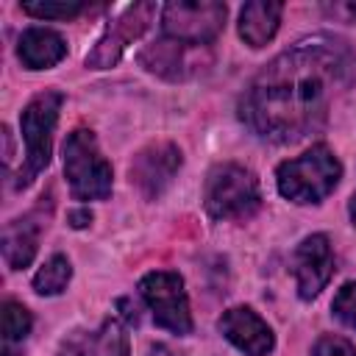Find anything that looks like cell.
<instances>
[{
  "mask_svg": "<svg viewBox=\"0 0 356 356\" xmlns=\"http://www.w3.org/2000/svg\"><path fill=\"white\" fill-rule=\"evenodd\" d=\"M225 3L217 0H172L161 6V33L184 44L206 47L225 28Z\"/></svg>",
  "mask_w": 356,
  "mask_h": 356,
  "instance_id": "8992f818",
  "label": "cell"
},
{
  "mask_svg": "<svg viewBox=\"0 0 356 356\" xmlns=\"http://www.w3.org/2000/svg\"><path fill=\"white\" fill-rule=\"evenodd\" d=\"M39 248V222L33 217L11 220L3 228V259L11 270H25Z\"/></svg>",
  "mask_w": 356,
  "mask_h": 356,
  "instance_id": "2e32d148",
  "label": "cell"
},
{
  "mask_svg": "<svg viewBox=\"0 0 356 356\" xmlns=\"http://www.w3.org/2000/svg\"><path fill=\"white\" fill-rule=\"evenodd\" d=\"M356 83V53L334 36H309L278 53L239 97V120L275 145L306 139Z\"/></svg>",
  "mask_w": 356,
  "mask_h": 356,
  "instance_id": "6da1fadb",
  "label": "cell"
},
{
  "mask_svg": "<svg viewBox=\"0 0 356 356\" xmlns=\"http://www.w3.org/2000/svg\"><path fill=\"white\" fill-rule=\"evenodd\" d=\"M64 178L75 200H106L111 195V164L89 128H75L64 142Z\"/></svg>",
  "mask_w": 356,
  "mask_h": 356,
  "instance_id": "5b68a950",
  "label": "cell"
},
{
  "mask_svg": "<svg viewBox=\"0 0 356 356\" xmlns=\"http://www.w3.org/2000/svg\"><path fill=\"white\" fill-rule=\"evenodd\" d=\"M348 214H350V222L356 225V192H353L350 200H348Z\"/></svg>",
  "mask_w": 356,
  "mask_h": 356,
  "instance_id": "cb8c5ba5",
  "label": "cell"
},
{
  "mask_svg": "<svg viewBox=\"0 0 356 356\" xmlns=\"http://www.w3.org/2000/svg\"><path fill=\"white\" fill-rule=\"evenodd\" d=\"M70 278H72V264H70V259L61 256V253H56V256H50V259L36 270V275H33V292H36V295H44V298L61 295V292L67 289Z\"/></svg>",
  "mask_w": 356,
  "mask_h": 356,
  "instance_id": "e0dca14e",
  "label": "cell"
},
{
  "mask_svg": "<svg viewBox=\"0 0 356 356\" xmlns=\"http://www.w3.org/2000/svg\"><path fill=\"white\" fill-rule=\"evenodd\" d=\"M156 11H159L156 3H134V6H128L120 17H114L106 25V31L97 39V44L92 47V53H86V67L89 70H108V67H114L122 58L125 47L134 44L150 28Z\"/></svg>",
  "mask_w": 356,
  "mask_h": 356,
  "instance_id": "ba28073f",
  "label": "cell"
},
{
  "mask_svg": "<svg viewBox=\"0 0 356 356\" xmlns=\"http://www.w3.org/2000/svg\"><path fill=\"white\" fill-rule=\"evenodd\" d=\"M181 161H184V159H181L178 145H172V142H167V139L150 142V145H145V147L134 156V161H131V170H128L131 184L142 192V197L156 200V197H161V192L172 184L175 172L181 170Z\"/></svg>",
  "mask_w": 356,
  "mask_h": 356,
  "instance_id": "9c48e42d",
  "label": "cell"
},
{
  "mask_svg": "<svg viewBox=\"0 0 356 356\" xmlns=\"http://www.w3.org/2000/svg\"><path fill=\"white\" fill-rule=\"evenodd\" d=\"M17 56L28 70H50L67 56V42L53 28H28L17 42Z\"/></svg>",
  "mask_w": 356,
  "mask_h": 356,
  "instance_id": "5bb4252c",
  "label": "cell"
},
{
  "mask_svg": "<svg viewBox=\"0 0 356 356\" xmlns=\"http://www.w3.org/2000/svg\"><path fill=\"white\" fill-rule=\"evenodd\" d=\"M92 222V211L89 209H75V211H70V225L72 228H86Z\"/></svg>",
  "mask_w": 356,
  "mask_h": 356,
  "instance_id": "603a6c76",
  "label": "cell"
},
{
  "mask_svg": "<svg viewBox=\"0 0 356 356\" xmlns=\"http://www.w3.org/2000/svg\"><path fill=\"white\" fill-rule=\"evenodd\" d=\"M323 8L342 22H356V3H334V6H323Z\"/></svg>",
  "mask_w": 356,
  "mask_h": 356,
  "instance_id": "7402d4cb",
  "label": "cell"
},
{
  "mask_svg": "<svg viewBox=\"0 0 356 356\" xmlns=\"http://www.w3.org/2000/svg\"><path fill=\"white\" fill-rule=\"evenodd\" d=\"M3 345H6V353H11V345H19L28 334H31V325H33V317L31 312L17 303V300H6L3 303Z\"/></svg>",
  "mask_w": 356,
  "mask_h": 356,
  "instance_id": "ac0fdd59",
  "label": "cell"
},
{
  "mask_svg": "<svg viewBox=\"0 0 356 356\" xmlns=\"http://www.w3.org/2000/svg\"><path fill=\"white\" fill-rule=\"evenodd\" d=\"M339 178H342V164H339L337 153L323 142L312 145L298 159L281 161L275 170V186H278L281 197H286L298 206L325 200L337 189Z\"/></svg>",
  "mask_w": 356,
  "mask_h": 356,
  "instance_id": "7a4b0ae2",
  "label": "cell"
},
{
  "mask_svg": "<svg viewBox=\"0 0 356 356\" xmlns=\"http://www.w3.org/2000/svg\"><path fill=\"white\" fill-rule=\"evenodd\" d=\"M142 300L147 303L153 323L172 334H189L192 331V312L189 298L184 289V278L172 270H153L139 278L136 284Z\"/></svg>",
  "mask_w": 356,
  "mask_h": 356,
  "instance_id": "52a82bcc",
  "label": "cell"
},
{
  "mask_svg": "<svg viewBox=\"0 0 356 356\" xmlns=\"http://www.w3.org/2000/svg\"><path fill=\"white\" fill-rule=\"evenodd\" d=\"M312 356H356V345L345 337L323 334V337H317V342L312 348Z\"/></svg>",
  "mask_w": 356,
  "mask_h": 356,
  "instance_id": "44dd1931",
  "label": "cell"
},
{
  "mask_svg": "<svg viewBox=\"0 0 356 356\" xmlns=\"http://www.w3.org/2000/svg\"><path fill=\"white\" fill-rule=\"evenodd\" d=\"M64 95L56 89H47L36 97L28 100V106L19 114V131H22V142H25V161L17 170L14 186L25 189L28 184H33V178L50 164V153H53V131L58 122V111H61Z\"/></svg>",
  "mask_w": 356,
  "mask_h": 356,
  "instance_id": "3957f363",
  "label": "cell"
},
{
  "mask_svg": "<svg viewBox=\"0 0 356 356\" xmlns=\"http://www.w3.org/2000/svg\"><path fill=\"white\" fill-rule=\"evenodd\" d=\"M56 356H131L128 334L122 323L103 320L97 328H81L72 331Z\"/></svg>",
  "mask_w": 356,
  "mask_h": 356,
  "instance_id": "4fadbf2b",
  "label": "cell"
},
{
  "mask_svg": "<svg viewBox=\"0 0 356 356\" xmlns=\"http://www.w3.org/2000/svg\"><path fill=\"white\" fill-rule=\"evenodd\" d=\"M203 206L211 220H245L256 214L261 206L256 175L234 161L211 167L203 184Z\"/></svg>",
  "mask_w": 356,
  "mask_h": 356,
  "instance_id": "277c9868",
  "label": "cell"
},
{
  "mask_svg": "<svg viewBox=\"0 0 356 356\" xmlns=\"http://www.w3.org/2000/svg\"><path fill=\"white\" fill-rule=\"evenodd\" d=\"M139 64H142L147 72L159 75V78L184 81V78L197 75L206 64H211V56H209L203 47L184 44V42H175V39H170V36H161V39H156L153 44L142 47Z\"/></svg>",
  "mask_w": 356,
  "mask_h": 356,
  "instance_id": "30bf717a",
  "label": "cell"
},
{
  "mask_svg": "<svg viewBox=\"0 0 356 356\" xmlns=\"http://www.w3.org/2000/svg\"><path fill=\"white\" fill-rule=\"evenodd\" d=\"M217 328L245 356H267L275 348L273 328L250 306H231L228 312H222Z\"/></svg>",
  "mask_w": 356,
  "mask_h": 356,
  "instance_id": "7c38bea8",
  "label": "cell"
},
{
  "mask_svg": "<svg viewBox=\"0 0 356 356\" xmlns=\"http://www.w3.org/2000/svg\"><path fill=\"white\" fill-rule=\"evenodd\" d=\"M281 14H284V3L278 0H250L242 6L239 11V36L245 44L250 47H264L278 25H281Z\"/></svg>",
  "mask_w": 356,
  "mask_h": 356,
  "instance_id": "9a60e30c",
  "label": "cell"
},
{
  "mask_svg": "<svg viewBox=\"0 0 356 356\" xmlns=\"http://www.w3.org/2000/svg\"><path fill=\"white\" fill-rule=\"evenodd\" d=\"M19 8L36 19H72L89 6L83 0H25L19 3Z\"/></svg>",
  "mask_w": 356,
  "mask_h": 356,
  "instance_id": "d6986e66",
  "label": "cell"
},
{
  "mask_svg": "<svg viewBox=\"0 0 356 356\" xmlns=\"http://www.w3.org/2000/svg\"><path fill=\"white\" fill-rule=\"evenodd\" d=\"M331 312H334V317H337L345 328L356 331V281H345V284L337 289V295H334V300H331Z\"/></svg>",
  "mask_w": 356,
  "mask_h": 356,
  "instance_id": "ffe728a7",
  "label": "cell"
},
{
  "mask_svg": "<svg viewBox=\"0 0 356 356\" xmlns=\"http://www.w3.org/2000/svg\"><path fill=\"white\" fill-rule=\"evenodd\" d=\"M331 273H334L331 239L325 234L306 236L292 253V275H295V286H298L300 300L317 298L325 289Z\"/></svg>",
  "mask_w": 356,
  "mask_h": 356,
  "instance_id": "8fae6325",
  "label": "cell"
}]
</instances>
